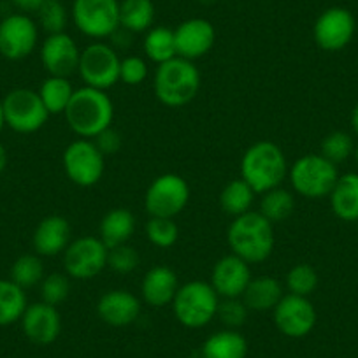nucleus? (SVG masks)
Wrapping results in <instances>:
<instances>
[{
	"mask_svg": "<svg viewBox=\"0 0 358 358\" xmlns=\"http://www.w3.org/2000/svg\"><path fill=\"white\" fill-rule=\"evenodd\" d=\"M64 116L76 136L81 139H95L102 130L113 127L115 104L104 90L81 86L74 90Z\"/></svg>",
	"mask_w": 358,
	"mask_h": 358,
	"instance_id": "obj_1",
	"label": "nucleus"
},
{
	"mask_svg": "<svg viewBox=\"0 0 358 358\" xmlns=\"http://www.w3.org/2000/svg\"><path fill=\"white\" fill-rule=\"evenodd\" d=\"M227 244L230 253L243 258L246 264H262L273 255L276 246L274 225L251 209L232 220L227 230Z\"/></svg>",
	"mask_w": 358,
	"mask_h": 358,
	"instance_id": "obj_2",
	"label": "nucleus"
},
{
	"mask_svg": "<svg viewBox=\"0 0 358 358\" xmlns=\"http://www.w3.org/2000/svg\"><path fill=\"white\" fill-rule=\"evenodd\" d=\"M287 155L273 141H258L251 144L241 158V178L255 194H265L283 185L288 178Z\"/></svg>",
	"mask_w": 358,
	"mask_h": 358,
	"instance_id": "obj_3",
	"label": "nucleus"
},
{
	"mask_svg": "<svg viewBox=\"0 0 358 358\" xmlns=\"http://www.w3.org/2000/svg\"><path fill=\"white\" fill-rule=\"evenodd\" d=\"M201 72L195 62L176 57L157 65L153 90L158 102L165 108L178 109L188 106L201 90Z\"/></svg>",
	"mask_w": 358,
	"mask_h": 358,
	"instance_id": "obj_4",
	"label": "nucleus"
},
{
	"mask_svg": "<svg viewBox=\"0 0 358 358\" xmlns=\"http://www.w3.org/2000/svg\"><path fill=\"white\" fill-rule=\"evenodd\" d=\"M220 301L222 299L211 283L195 280L179 287L171 308L181 325L187 329H202L216 318Z\"/></svg>",
	"mask_w": 358,
	"mask_h": 358,
	"instance_id": "obj_5",
	"label": "nucleus"
},
{
	"mask_svg": "<svg viewBox=\"0 0 358 358\" xmlns=\"http://www.w3.org/2000/svg\"><path fill=\"white\" fill-rule=\"evenodd\" d=\"M288 179L292 190L306 199H325L336 187L339 179L337 165L327 160L320 153L304 155L290 165Z\"/></svg>",
	"mask_w": 358,
	"mask_h": 358,
	"instance_id": "obj_6",
	"label": "nucleus"
},
{
	"mask_svg": "<svg viewBox=\"0 0 358 358\" xmlns=\"http://www.w3.org/2000/svg\"><path fill=\"white\" fill-rule=\"evenodd\" d=\"M190 202V185L183 176L167 172L155 178L144 194V209L148 216L176 218Z\"/></svg>",
	"mask_w": 358,
	"mask_h": 358,
	"instance_id": "obj_7",
	"label": "nucleus"
},
{
	"mask_svg": "<svg viewBox=\"0 0 358 358\" xmlns=\"http://www.w3.org/2000/svg\"><path fill=\"white\" fill-rule=\"evenodd\" d=\"M120 64L122 58L111 44L95 41L81 51L78 74L85 86L108 92L120 83Z\"/></svg>",
	"mask_w": 358,
	"mask_h": 358,
	"instance_id": "obj_8",
	"label": "nucleus"
},
{
	"mask_svg": "<svg viewBox=\"0 0 358 358\" xmlns=\"http://www.w3.org/2000/svg\"><path fill=\"white\" fill-rule=\"evenodd\" d=\"M109 250L101 237L81 236L72 239L67 250L62 253L64 273L71 280L90 281L108 267Z\"/></svg>",
	"mask_w": 358,
	"mask_h": 358,
	"instance_id": "obj_9",
	"label": "nucleus"
},
{
	"mask_svg": "<svg viewBox=\"0 0 358 358\" xmlns=\"http://www.w3.org/2000/svg\"><path fill=\"white\" fill-rule=\"evenodd\" d=\"M71 16L83 36L108 39L120 29V0H74Z\"/></svg>",
	"mask_w": 358,
	"mask_h": 358,
	"instance_id": "obj_10",
	"label": "nucleus"
},
{
	"mask_svg": "<svg viewBox=\"0 0 358 358\" xmlns=\"http://www.w3.org/2000/svg\"><path fill=\"white\" fill-rule=\"evenodd\" d=\"M65 176L76 187H95L106 171V157L99 151L92 139H76L62 155Z\"/></svg>",
	"mask_w": 358,
	"mask_h": 358,
	"instance_id": "obj_11",
	"label": "nucleus"
},
{
	"mask_svg": "<svg viewBox=\"0 0 358 358\" xmlns=\"http://www.w3.org/2000/svg\"><path fill=\"white\" fill-rule=\"evenodd\" d=\"M6 127L18 134H34L46 125L50 113L41 101L39 92L15 88L2 99Z\"/></svg>",
	"mask_w": 358,
	"mask_h": 358,
	"instance_id": "obj_12",
	"label": "nucleus"
},
{
	"mask_svg": "<svg viewBox=\"0 0 358 358\" xmlns=\"http://www.w3.org/2000/svg\"><path fill=\"white\" fill-rule=\"evenodd\" d=\"M39 43V27L25 13H15L0 22V55L18 62L30 57Z\"/></svg>",
	"mask_w": 358,
	"mask_h": 358,
	"instance_id": "obj_13",
	"label": "nucleus"
},
{
	"mask_svg": "<svg viewBox=\"0 0 358 358\" xmlns=\"http://www.w3.org/2000/svg\"><path fill=\"white\" fill-rule=\"evenodd\" d=\"M316 309L309 297L285 294L273 309V322L283 336L301 339L313 332L316 325Z\"/></svg>",
	"mask_w": 358,
	"mask_h": 358,
	"instance_id": "obj_14",
	"label": "nucleus"
},
{
	"mask_svg": "<svg viewBox=\"0 0 358 358\" xmlns=\"http://www.w3.org/2000/svg\"><path fill=\"white\" fill-rule=\"evenodd\" d=\"M355 30H357V22L351 11L344 8H329L316 18L313 27V39L320 50L336 53L351 43Z\"/></svg>",
	"mask_w": 358,
	"mask_h": 358,
	"instance_id": "obj_15",
	"label": "nucleus"
},
{
	"mask_svg": "<svg viewBox=\"0 0 358 358\" xmlns=\"http://www.w3.org/2000/svg\"><path fill=\"white\" fill-rule=\"evenodd\" d=\"M81 50L67 32L51 34L41 44V62L50 76L69 78L78 72Z\"/></svg>",
	"mask_w": 358,
	"mask_h": 358,
	"instance_id": "obj_16",
	"label": "nucleus"
},
{
	"mask_svg": "<svg viewBox=\"0 0 358 358\" xmlns=\"http://www.w3.org/2000/svg\"><path fill=\"white\" fill-rule=\"evenodd\" d=\"M20 323L27 339L37 346L53 344L62 332V316L57 306L43 301L27 306Z\"/></svg>",
	"mask_w": 358,
	"mask_h": 358,
	"instance_id": "obj_17",
	"label": "nucleus"
},
{
	"mask_svg": "<svg viewBox=\"0 0 358 358\" xmlns=\"http://www.w3.org/2000/svg\"><path fill=\"white\" fill-rule=\"evenodd\" d=\"M176 53L187 60H199L213 50L216 30L211 22L204 18H190L174 29Z\"/></svg>",
	"mask_w": 358,
	"mask_h": 358,
	"instance_id": "obj_18",
	"label": "nucleus"
},
{
	"mask_svg": "<svg viewBox=\"0 0 358 358\" xmlns=\"http://www.w3.org/2000/svg\"><path fill=\"white\" fill-rule=\"evenodd\" d=\"M251 278V265L234 253H229L213 265L209 283L220 299H237L243 297Z\"/></svg>",
	"mask_w": 358,
	"mask_h": 358,
	"instance_id": "obj_19",
	"label": "nucleus"
},
{
	"mask_svg": "<svg viewBox=\"0 0 358 358\" xmlns=\"http://www.w3.org/2000/svg\"><path fill=\"white\" fill-rule=\"evenodd\" d=\"M141 299L129 290H109L97 302V315L106 325L129 327L141 316Z\"/></svg>",
	"mask_w": 358,
	"mask_h": 358,
	"instance_id": "obj_20",
	"label": "nucleus"
},
{
	"mask_svg": "<svg viewBox=\"0 0 358 358\" xmlns=\"http://www.w3.org/2000/svg\"><path fill=\"white\" fill-rule=\"evenodd\" d=\"M72 241V227L62 215H50L37 223L32 236V248L39 257L62 255Z\"/></svg>",
	"mask_w": 358,
	"mask_h": 358,
	"instance_id": "obj_21",
	"label": "nucleus"
},
{
	"mask_svg": "<svg viewBox=\"0 0 358 358\" xmlns=\"http://www.w3.org/2000/svg\"><path fill=\"white\" fill-rule=\"evenodd\" d=\"M178 274L167 265H155L141 281V297L151 308L171 306L179 290Z\"/></svg>",
	"mask_w": 358,
	"mask_h": 358,
	"instance_id": "obj_22",
	"label": "nucleus"
},
{
	"mask_svg": "<svg viewBox=\"0 0 358 358\" xmlns=\"http://www.w3.org/2000/svg\"><path fill=\"white\" fill-rule=\"evenodd\" d=\"M283 295L285 287L281 281H278L273 276H258L251 278L250 285L246 287L241 299L250 311L273 313V309L283 299Z\"/></svg>",
	"mask_w": 358,
	"mask_h": 358,
	"instance_id": "obj_23",
	"label": "nucleus"
},
{
	"mask_svg": "<svg viewBox=\"0 0 358 358\" xmlns=\"http://www.w3.org/2000/svg\"><path fill=\"white\" fill-rule=\"evenodd\" d=\"M136 232V216L127 208H115L104 215L99 225V237L108 250L127 244Z\"/></svg>",
	"mask_w": 358,
	"mask_h": 358,
	"instance_id": "obj_24",
	"label": "nucleus"
},
{
	"mask_svg": "<svg viewBox=\"0 0 358 358\" xmlns=\"http://www.w3.org/2000/svg\"><path fill=\"white\" fill-rule=\"evenodd\" d=\"M329 201L337 218L343 222H358V172L339 176Z\"/></svg>",
	"mask_w": 358,
	"mask_h": 358,
	"instance_id": "obj_25",
	"label": "nucleus"
},
{
	"mask_svg": "<svg viewBox=\"0 0 358 358\" xmlns=\"http://www.w3.org/2000/svg\"><path fill=\"white\" fill-rule=\"evenodd\" d=\"M202 358H246L248 341L234 329H223L209 336L201 350Z\"/></svg>",
	"mask_w": 358,
	"mask_h": 358,
	"instance_id": "obj_26",
	"label": "nucleus"
},
{
	"mask_svg": "<svg viewBox=\"0 0 358 358\" xmlns=\"http://www.w3.org/2000/svg\"><path fill=\"white\" fill-rule=\"evenodd\" d=\"M155 22L153 0H122L120 27L130 34L148 32Z\"/></svg>",
	"mask_w": 358,
	"mask_h": 358,
	"instance_id": "obj_27",
	"label": "nucleus"
},
{
	"mask_svg": "<svg viewBox=\"0 0 358 358\" xmlns=\"http://www.w3.org/2000/svg\"><path fill=\"white\" fill-rule=\"evenodd\" d=\"M264 218H267L273 225L283 223L294 215L295 197L290 190L283 187L273 188V190L262 194L260 208L257 209Z\"/></svg>",
	"mask_w": 358,
	"mask_h": 358,
	"instance_id": "obj_28",
	"label": "nucleus"
},
{
	"mask_svg": "<svg viewBox=\"0 0 358 358\" xmlns=\"http://www.w3.org/2000/svg\"><path fill=\"white\" fill-rule=\"evenodd\" d=\"M143 51L148 60L160 65L178 57L174 30L169 27H151L143 41Z\"/></svg>",
	"mask_w": 358,
	"mask_h": 358,
	"instance_id": "obj_29",
	"label": "nucleus"
},
{
	"mask_svg": "<svg viewBox=\"0 0 358 358\" xmlns=\"http://www.w3.org/2000/svg\"><path fill=\"white\" fill-rule=\"evenodd\" d=\"M255 195L257 194L251 190V187L243 178L230 179L229 183L220 192V206H222V209L227 215L236 218V216L251 211Z\"/></svg>",
	"mask_w": 358,
	"mask_h": 358,
	"instance_id": "obj_30",
	"label": "nucleus"
},
{
	"mask_svg": "<svg viewBox=\"0 0 358 358\" xmlns=\"http://www.w3.org/2000/svg\"><path fill=\"white\" fill-rule=\"evenodd\" d=\"M27 294L11 280H0V327L20 322L25 313Z\"/></svg>",
	"mask_w": 358,
	"mask_h": 358,
	"instance_id": "obj_31",
	"label": "nucleus"
},
{
	"mask_svg": "<svg viewBox=\"0 0 358 358\" xmlns=\"http://www.w3.org/2000/svg\"><path fill=\"white\" fill-rule=\"evenodd\" d=\"M39 95L43 104L46 106L48 113L51 115H64L74 95L69 78H58V76H48L39 88Z\"/></svg>",
	"mask_w": 358,
	"mask_h": 358,
	"instance_id": "obj_32",
	"label": "nucleus"
},
{
	"mask_svg": "<svg viewBox=\"0 0 358 358\" xmlns=\"http://www.w3.org/2000/svg\"><path fill=\"white\" fill-rule=\"evenodd\" d=\"M44 276H46L44 274V264L39 255L27 253L15 260V264L11 267V274H9V280L18 285L20 288H23V290H27V288H34L37 285H41Z\"/></svg>",
	"mask_w": 358,
	"mask_h": 358,
	"instance_id": "obj_33",
	"label": "nucleus"
},
{
	"mask_svg": "<svg viewBox=\"0 0 358 358\" xmlns=\"http://www.w3.org/2000/svg\"><path fill=\"white\" fill-rule=\"evenodd\" d=\"M320 285V274L313 265L297 264L285 276V292L301 297H311Z\"/></svg>",
	"mask_w": 358,
	"mask_h": 358,
	"instance_id": "obj_34",
	"label": "nucleus"
},
{
	"mask_svg": "<svg viewBox=\"0 0 358 358\" xmlns=\"http://www.w3.org/2000/svg\"><path fill=\"white\" fill-rule=\"evenodd\" d=\"M144 232H146V239L160 250H169L179 239V227L174 218L150 216L146 227H144Z\"/></svg>",
	"mask_w": 358,
	"mask_h": 358,
	"instance_id": "obj_35",
	"label": "nucleus"
},
{
	"mask_svg": "<svg viewBox=\"0 0 358 358\" xmlns=\"http://www.w3.org/2000/svg\"><path fill=\"white\" fill-rule=\"evenodd\" d=\"M353 151H355L353 137H351L348 132H343V130L330 132L329 136L322 141V146H320V155L336 165L346 162L348 158L353 155Z\"/></svg>",
	"mask_w": 358,
	"mask_h": 358,
	"instance_id": "obj_36",
	"label": "nucleus"
},
{
	"mask_svg": "<svg viewBox=\"0 0 358 358\" xmlns=\"http://www.w3.org/2000/svg\"><path fill=\"white\" fill-rule=\"evenodd\" d=\"M41 301L50 306H60L71 295V278L65 273H51L41 281Z\"/></svg>",
	"mask_w": 358,
	"mask_h": 358,
	"instance_id": "obj_37",
	"label": "nucleus"
},
{
	"mask_svg": "<svg viewBox=\"0 0 358 358\" xmlns=\"http://www.w3.org/2000/svg\"><path fill=\"white\" fill-rule=\"evenodd\" d=\"M37 18H39V25L48 36L51 34H62L65 32L67 27L69 16L67 9L62 4V0H46L41 9L37 11Z\"/></svg>",
	"mask_w": 358,
	"mask_h": 358,
	"instance_id": "obj_38",
	"label": "nucleus"
},
{
	"mask_svg": "<svg viewBox=\"0 0 358 358\" xmlns=\"http://www.w3.org/2000/svg\"><path fill=\"white\" fill-rule=\"evenodd\" d=\"M139 264H141V255L137 253L136 248L130 246L129 243L109 250L108 267L111 268L113 273L125 276V274L134 273V271L139 267Z\"/></svg>",
	"mask_w": 358,
	"mask_h": 358,
	"instance_id": "obj_39",
	"label": "nucleus"
},
{
	"mask_svg": "<svg viewBox=\"0 0 358 358\" xmlns=\"http://www.w3.org/2000/svg\"><path fill=\"white\" fill-rule=\"evenodd\" d=\"M250 309L246 308V304L243 302V299H222L218 306V313H216V318H220V322L227 327V329L237 330L239 327H243L246 323L248 315H250Z\"/></svg>",
	"mask_w": 358,
	"mask_h": 358,
	"instance_id": "obj_40",
	"label": "nucleus"
},
{
	"mask_svg": "<svg viewBox=\"0 0 358 358\" xmlns=\"http://www.w3.org/2000/svg\"><path fill=\"white\" fill-rule=\"evenodd\" d=\"M150 76V67L144 58L137 57V55H129V57L122 58L120 64V83L127 86H139Z\"/></svg>",
	"mask_w": 358,
	"mask_h": 358,
	"instance_id": "obj_41",
	"label": "nucleus"
},
{
	"mask_svg": "<svg viewBox=\"0 0 358 358\" xmlns=\"http://www.w3.org/2000/svg\"><path fill=\"white\" fill-rule=\"evenodd\" d=\"M95 143V146L99 148L104 157H113V155L118 153L123 146V136L116 129L109 127V129L102 130L95 139H92Z\"/></svg>",
	"mask_w": 358,
	"mask_h": 358,
	"instance_id": "obj_42",
	"label": "nucleus"
},
{
	"mask_svg": "<svg viewBox=\"0 0 358 358\" xmlns=\"http://www.w3.org/2000/svg\"><path fill=\"white\" fill-rule=\"evenodd\" d=\"M22 13H37L46 0H11Z\"/></svg>",
	"mask_w": 358,
	"mask_h": 358,
	"instance_id": "obj_43",
	"label": "nucleus"
},
{
	"mask_svg": "<svg viewBox=\"0 0 358 358\" xmlns=\"http://www.w3.org/2000/svg\"><path fill=\"white\" fill-rule=\"evenodd\" d=\"M6 165H8V151H6L4 144L0 143V172H4Z\"/></svg>",
	"mask_w": 358,
	"mask_h": 358,
	"instance_id": "obj_44",
	"label": "nucleus"
},
{
	"mask_svg": "<svg viewBox=\"0 0 358 358\" xmlns=\"http://www.w3.org/2000/svg\"><path fill=\"white\" fill-rule=\"evenodd\" d=\"M351 127H353V132L358 136V104L351 111Z\"/></svg>",
	"mask_w": 358,
	"mask_h": 358,
	"instance_id": "obj_45",
	"label": "nucleus"
},
{
	"mask_svg": "<svg viewBox=\"0 0 358 358\" xmlns=\"http://www.w3.org/2000/svg\"><path fill=\"white\" fill-rule=\"evenodd\" d=\"M6 127V122H4V108H2V99H0V132H2V129Z\"/></svg>",
	"mask_w": 358,
	"mask_h": 358,
	"instance_id": "obj_46",
	"label": "nucleus"
},
{
	"mask_svg": "<svg viewBox=\"0 0 358 358\" xmlns=\"http://www.w3.org/2000/svg\"><path fill=\"white\" fill-rule=\"evenodd\" d=\"M199 2H201V4H204V6H213L216 0H199Z\"/></svg>",
	"mask_w": 358,
	"mask_h": 358,
	"instance_id": "obj_47",
	"label": "nucleus"
},
{
	"mask_svg": "<svg viewBox=\"0 0 358 358\" xmlns=\"http://www.w3.org/2000/svg\"><path fill=\"white\" fill-rule=\"evenodd\" d=\"M353 157H355V160H357V164H358V144H357V146H355V151H353Z\"/></svg>",
	"mask_w": 358,
	"mask_h": 358,
	"instance_id": "obj_48",
	"label": "nucleus"
}]
</instances>
